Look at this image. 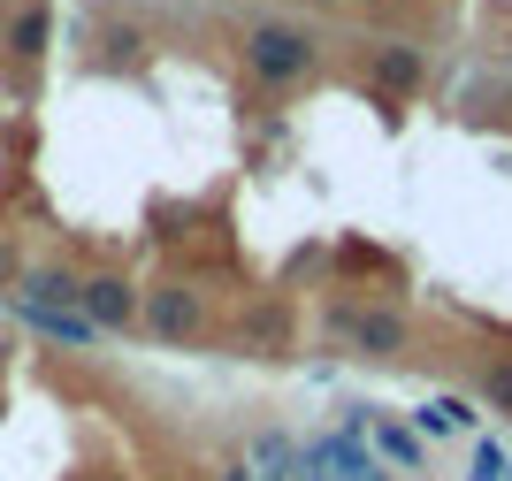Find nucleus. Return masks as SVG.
I'll return each instance as SVG.
<instances>
[{
	"label": "nucleus",
	"instance_id": "obj_1",
	"mask_svg": "<svg viewBox=\"0 0 512 481\" xmlns=\"http://www.w3.org/2000/svg\"><path fill=\"white\" fill-rule=\"evenodd\" d=\"M237 54H245V77H253L260 92L291 100V92H306L314 69H321V31L314 23H291V16H260Z\"/></svg>",
	"mask_w": 512,
	"mask_h": 481
},
{
	"label": "nucleus",
	"instance_id": "obj_2",
	"mask_svg": "<svg viewBox=\"0 0 512 481\" xmlns=\"http://www.w3.org/2000/svg\"><path fill=\"white\" fill-rule=\"evenodd\" d=\"M321 336L344 344V352H360V359H375V367H398L413 352L406 306H383V298H329L321 306Z\"/></svg>",
	"mask_w": 512,
	"mask_h": 481
},
{
	"label": "nucleus",
	"instance_id": "obj_3",
	"mask_svg": "<svg viewBox=\"0 0 512 481\" xmlns=\"http://www.w3.org/2000/svg\"><path fill=\"white\" fill-rule=\"evenodd\" d=\"M138 329L161 336V344H199L214 329V291L192 275H161L146 298H138Z\"/></svg>",
	"mask_w": 512,
	"mask_h": 481
},
{
	"label": "nucleus",
	"instance_id": "obj_4",
	"mask_svg": "<svg viewBox=\"0 0 512 481\" xmlns=\"http://www.w3.org/2000/svg\"><path fill=\"white\" fill-rule=\"evenodd\" d=\"M360 77L375 84V100H383V107H413L428 92V46H413V39H367L360 46Z\"/></svg>",
	"mask_w": 512,
	"mask_h": 481
},
{
	"label": "nucleus",
	"instance_id": "obj_5",
	"mask_svg": "<svg viewBox=\"0 0 512 481\" xmlns=\"http://www.w3.org/2000/svg\"><path fill=\"white\" fill-rule=\"evenodd\" d=\"M367 466H375L367 436H344V428H329V436L299 443V474H291V481H360Z\"/></svg>",
	"mask_w": 512,
	"mask_h": 481
},
{
	"label": "nucleus",
	"instance_id": "obj_6",
	"mask_svg": "<svg viewBox=\"0 0 512 481\" xmlns=\"http://www.w3.org/2000/svg\"><path fill=\"white\" fill-rule=\"evenodd\" d=\"M138 283L130 275H115V268H100V275H85V298H77V314L92 321L100 336H115V329H138Z\"/></svg>",
	"mask_w": 512,
	"mask_h": 481
},
{
	"label": "nucleus",
	"instance_id": "obj_7",
	"mask_svg": "<svg viewBox=\"0 0 512 481\" xmlns=\"http://www.w3.org/2000/svg\"><path fill=\"white\" fill-rule=\"evenodd\" d=\"M46 46H54V0H16V8H8V31H0V54L31 69Z\"/></svg>",
	"mask_w": 512,
	"mask_h": 481
},
{
	"label": "nucleus",
	"instance_id": "obj_8",
	"mask_svg": "<svg viewBox=\"0 0 512 481\" xmlns=\"http://www.w3.org/2000/svg\"><path fill=\"white\" fill-rule=\"evenodd\" d=\"M77 298H85V275L62 268V260H39V268H23V306H54V314H77Z\"/></svg>",
	"mask_w": 512,
	"mask_h": 481
},
{
	"label": "nucleus",
	"instance_id": "obj_9",
	"mask_svg": "<svg viewBox=\"0 0 512 481\" xmlns=\"http://www.w3.org/2000/svg\"><path fill=\"white\" fill-rule=\"evenodd\" d=\"M367 451H375V466H406V474L428 466V443H421L413 420H375V428H367Z\"/></svg>",
	"mask_w": 512,
	"mask_h": 481
},
{
	"label": "nucleus",
	"instance_id": "obj_10",
	"mask_svg": "<svg viewBox=\"0 0 512 481\" xmlns=\"http://www.w3.org/2000/svg\"><path fill=\"white\" fill-rule=\"evenodd\" d=\"M16 321L31 336H46V344H77V352H92V344H100V329H92L85 314H54V306H23L16 298Z\"/></svg>",
	"mask_w": 512,
	"mask_h": 481
},
{
	"label": "nucleus",
	"instance_id": "obj_11",
	"mask_svg": "<svg viewBox=\"0 0 512 481\" xmlns=\"http://www.w3.org/2000/svg\"><path fill=\"white\" fill-rule=\"evenodd\" d=\"M245 459H253L260 481H291V474H299V436H291V428H260Z\"/></svg>",
	"mask_w": 512,
	"mask_h": 481
},
{
	"label": "nucleus",
	"instance_id": "obj_12",
	"mask_svg": "<svg viewBox=\"0 0 512 481\" xmlns=\"http://www.w3.org/2000/svg\"><path fill=\"white\" fill-rule=\"evenodd\" d=\"M413 428H421V443L467 436V428H474V405H467V398H451V390H444V398H428L421 413H413Z\"/></svg>",
	"mask_w": 512,
	"mask_h": 481
},
{
	"label": "nucleus",
	"instance_id": "obj_13",
	"mask_svg": "<svg viewBox=\"0 0 512 481\" xmlns=\"http://www.w3.org/2000/svg\"><path fill=\"white\" fill-rule=\"evenodd\" d=\"M482 398H490L497 413H512V352H490V359H482Z\"/></svg>",
	"mask_w": 512,
	"mask_h": 481
},
{
	"label": "nucleus",
	"instance_id": "obj_14",
	"mask_svg": "<svg viewBox=\"0 0 512 481\" xmlns=\"http://www.w3.org/2000/svg\"><path fill=\"white\" fill-rule=\"evenodd\" d=\"M138 54H146V39H138L130 23H115V31H107V62H115V69H130Z\"/></svg>",
	"mask_w": 512,
	"mask_h": 481
},
{
	"label": "nucleus",
	"instance_id": "obj_15",
	"mask_svg": "<svg viewBox=\"0 0 512 481\" xmlns=\"http://www.w3.org/2000/svg\"><path fill=\"white\" fill-rule=\"evenodd\" d=\"M222 481H260V474H253V459H230V466H222Z\"/></svg>",
	"mask_w": 512,
	"mask_h": 481
},
{
	"label": "nucleus",
	"instance_id": "obj_16",
	"mask_svg": "<svg viewBox=\"0 0 512 481\" xmlns=\"http://www.w3.org/2000/svg\"><path fill=\"white\" fill-rule=\"evenodd\" d=\"M360 481H398V474H390V466H367V474Z\"/></svg>",
	"mask_w": 512,
	"mask_h": 481
},
{
	"label": "nucleus",
	"instance_id": "obj_17",
	"mask_svg": "<svg viewBox=\"0 0 512 481\" xmlns=\"http://www.w3.org/2000/svg\"><path fill=\"white\" fill-rule=\"evenodd\" d=\"M314 8H344V0H314Z\"/></svg>",
	"mask_w": 512,
	"mask_h": 481
},
{
	"label": "nucleus",
	"instance_id": "obj_18",
	"mask_svg": "<svg viewBox=\"0 0 512 481\" xmlns=\"http://www.w3.org/2000/svg\"><path fill=\"white\" fill-rule=\"evenodd\" d=\"M0 31H8V16H0Z\"/></svg>",
	"mask_w": 512,
	"mask_h": 481
}]
</instances>
